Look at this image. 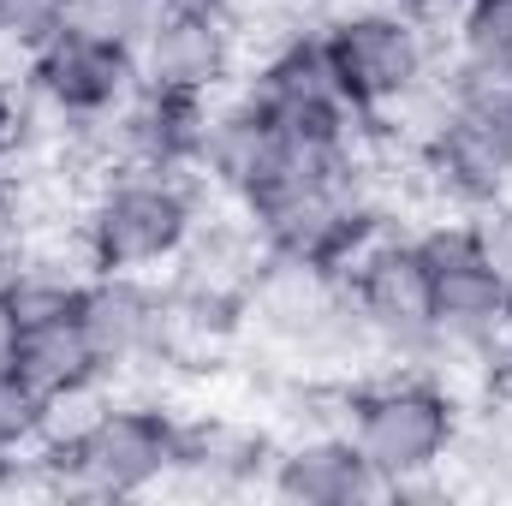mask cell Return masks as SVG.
Segmentation results:
<instances>
[{
    "label": "cell",
    "instance_id": "3957f363",
    "mask_svg": "<svg viewBox=\"0 0 512 506\" xmlns=\"http://www.w3.org/2000/svg\"><path fill=\"white\" fill-rule=\"evenodd\" d=\"M459 399L447 376L411 364V370H370L346 381V435L370 459V471L387 483L441 471L459 447Z\"/></svg>",
    "mask_w": 512,
    "mask_h": 506
},
{
    "label": "cell",
    "instance_id": "ac0fdd59",
    "mask_svg": "<svg viewBox=\"0 0 512 506\" xmlns=\"http://www.w3.org/2000/svg\"><path fill=\"white\" fill-rule=\"evenodd\" d=\"M48 435H54V405L12 364H0V453H30Z\"/></svg>",
    "mask_w": 512,
    "mask_h": 506
},
{
    "label": "cell",
    "instance_id": "44dd1931",
    "mask_svg": "<svg viewBox=\"0 0 512 506\" xmlns=\"http://www.w3.org/2000/svg\"><path fill=\"white\" fill-rule=\"evenodd\" d=\"M36 221H42V215H36V179H30L24 167L0 161V274L30 251V239L42 233Z\"/></svg>",
    "mask_w": 512,
    "mask_h": 506
},
{
    "label": "cell",
    "instance_id": "4fadbf2b",
    "mask_svg": "<svg viewBox=\"0 0 512 506\" xmlns=\"http://www.w3.org/2000/svg\"><path fill=\"white\" fill-rule=\"evenodd\" d=\"M262 483L286 506H358L387 495L382 477L370 471V459L358 453V441L346 429H304V435L280 441Z\"/></svg>",
    "mask_w": 512,
    "mask_h": 506
},
{
    "label": "cell",
    "instance_id": "d4e9b609",
    "mask_svg": "<svg viewBox=\"0 0 512 506\" xmlns=\"http://www.w3.org/2000/svg\"><path fill=\"white\" fill-rule=\"evenodd\" d=\"M24 149V90L0 72V161H18Z\"/></svg>",
    "mask_w": 512,
    "mask_h": 506
},
{
    "label": "cell",
    "instance_id": "ba28073f",
    "mask_svg": "<svg viewBox=\"0 0 512 506\" xmlns=\"http://www.w3.org/2000/svg\"><path fill=\"white\" fill-rule=\"evenodd\" d=\"M239 18L215 6H167L137 42V84L167 96H227L239 78Z\"/></svg>",
    "mask_w": 512,
    "mask_h": 506
},
{
    "label": "cell",
    "instance_id": "7402d4cb",
    "mask_svg": "<svg viewBox=\"0 0 512 506\" xmlns=\"http://www.w3.org/2000/svg\"><path fill=\"white\" fill-rule=\"evenodd\" d=\"M453 54L512 60V0H465L453 24Z\"/></svg>",
    "mask_w": 512,
    "mask_h": 506
},
{
    "label": "cell",
    "instance_id": "7c38bea8",
    "mask_svg": "<svg viewBox=\"0 0 512 506\" xmlns=\"http://www.w3.org/2000/svg\"><path fill=\"white\" fill-rule=\"evenodd\" d=\"M340 304H346L340 268H328L316 256H292V251H262L251 286H245L251 340H268L286 358H298Z\"/></svg>",
    "mask_w": 512,
    "mask_h": 506
},
{
    "label": "cell",
    "instance_id": "8fae6325",
    "mask_svg": "<svg viewBox=\"0 0 512 506\" xmlns=\"http://www.w3.org/2000/svg\"><path fill=\"white\" fill-rule=\"evenodd\" d=\"M18 84L60 120H102L137 96V48L54 30L18 60Z\"/></svg>",
    "mask_w": 512,
    "mask_h": 506
},
{
    "label": "cell",
    "instance_id": "8992f818",
    "mask_svg": "<svg viewBox=\"0 0 512 506\" xmlns=\"http://www.w3.org/2000/svg\"><path fill=\"white\" fill-rule=\"evenodd\" d=\"M358 316L370 322V334L387 346V358L399 364H423L441 358V328H435V298H429V262L417 233L387 227L364 251L340 268Z\"/></svg>",
    "mask_w": 512,
    "mask_h": 506
},
{
    "label": "cell",
    "instance_id": "2e32d148",
    "mask_svg": "<svg viewBox=\"0 0 512 506\" xmlns=\"http://www.w3.org/2000/svg\"><path fill=\"white\" fill-rule=\"evenodd\" d=\"M12 370L30 381L54 411H60V405H78V399H90V393H102V387H114V381L102 376L96 352L84 346L78 316H54V322H30V328H18Z\"/></svg>",
    "mask_w": 512,
    "mask_h": 506
},
{
    "label": "cell",
    "instance_id": "83f0119b",
    "mask_svg": "<svg viewBox=\"0 0 512 506\" xmlns=\"http://www.w3.org/2000/svg\"><path fill=\"white\" fill-rule=\"evenodd\" d=\"M507 328H512V304H507Z\"/></svg>",
    "mask_w": 512,
    "mask_h": 506
},
{
    "label": "cell",
    "instance_id": "5bb4252c",
    "mask_svg": "<svg viewBox=\"0 0 512 506\" xmlns=\"http://www.w3.org/2000/svg\"><path fill=\"white\" fill-rule=\"evenodd\" d=\"M72 316H78V334L96 352L102 376H137L149 364V340H155V274H90Z\"/></svg>",
    "mask_w": 512,
    "mask_h": 506
},
{
    "label": "cell",
    "instance_id": "7a4b0ae2",
    "mask_svg": "<svg viewBox=\"0 0 512 506\" xmlns=\"http://www.w3.org/2000/svg\"><path fill=\"white\" fill-rule=\"evenodd\" d=\"M215 197L197 173H108L84 191L78 245L96 274H167Z\"/></svg>",
    "mask_w": 512,
    "mask_h": 506
},
{
    "label": "cell",
    "instance_id": "52a82bcc",
    "mask_svg": "<svg viewBox=\"0 0 512 506\" xmlns=\"http://www.w3.org/2000/svg\"><path fill=\"white\" fill-rule=\"evenodd\" d=\"M251 340L245 292L203 286L191 274H155V340L149 370L161 381H203L239 364Z\"/></svg>",
    "mask_w": 512,
    "mask_h": 506
},
{
    "label": "cell",
    "instance_id": "e0dca14e",
    "mask_svg": "<svg viewBox=\"0 0 512 506\" xmlns=\"http://www.w3.org/2000/svg\"><path fill=\"white\" fill-rule=\"evenodd\" d=\"M441 96L453 114H471L483 126L512 131V60H477V54H453Z\"/></svg>",
    "mask_w": 512,
    "mask_h": 506
},
{
    "label": "cell",
    "instance_id": "4316f807",
    "mask_svg": "<svg viewBox=\"0 0 512 506\" xmlns=\"http://www.w3.org/2000/svg\"><path fill=\"white\" fill-rule=\"evenodd\" d=\"M167 6H215V12H233V0H167Z\"/></svg>",
    "mask_w": 512,
    "mask_h": 506
},
{
    "label": "cell",
    "instance_id": "cb8c5ba5",
    "mask_svg": "<svg viewBox=\"0 0 512 506\" xmlns=\"http://www.w3.org/2000/svg\"><path fill=\"white\" fill-rule=\"evenodd\" d=\"M382 6H393L405 24H417L423 36H453V24H459V12H465V0H382Z\"/></svg>",
    "mask_w": 512,
    "mask_h": 506
},
{
    "label": "cell",
    "instance_id": "277c9868",
    "mask_svg": "<svg viewBox=\"0 0 512 506\" xmlns=\"http://www.w3.org/2000/svg\"><path fill=\"white\" fill-rule=\"evenodd\" d=\"M322 48L334 66L340 96L364 114L387 120L405 114L417 96H429V72H435V36H423L417 24H405L382 0H352L334 6L322 18Z\"/></svg>",
    "mask_w": 512,
    "mask_h": 506
},
{
    "label": "cell",
    "instance_id": "ffe728a7",
    "mask_svg": "<svg viewBox=\"0 0 512 506\" xmlns=\"http://www.w3.org/2000/svg\"><path fill=\"white\" fill-rule=\"evenodd\" d=\"M453 221H459L465 245L477 251V262H483V268H489V274L512 292V197L471 203V209H459Z\"/></svg>",
    "mask_w": 512,
    "mask_h": 506
},
{
    "label": "cell",
    "instance_id": "d6986e66",
    "mask_svg": "<svg viewBox=\"0 0 512 506\" xmlns=\"http://www.w3.org/2000/svg\"><path fill=\"white\" fill-rule=\"evenodd\" d=\"M155 12H161V0H72L60 30H78V36H96V42L137 48V42L149 36Z\"/></svg>",
    "mask_w": 512,
    "mask_h": 506
},
{
    "label": "cell",
    "instance_id": "6da1fadb",
    "mask_svg": "<svg viewBox=\"0 0 512 506\" xmlns=\"http://www.w3.org/2000/svg\"><path fill=\"white\" fill-rule=\"evenodd\" d=\"M48 459L60 495H90V501L149 495L179 471V411L155 393H131V399L102 393L84 417L48 435Z\"/></svg>",
    "mask_w": 512,
    "mask_h": 506
},
{
    "label": "cell",
    "instance_id": "30bf717a",
    "mask_svg": "<svg viewBox=\"0 0 512 506\" xmlns=\"http://www.w3.org/2000/svg\"><path fill=\"white\" fill-rule=\"evenodd\" d=\"M405 167H411V185L423 197H435V203H447L459 215L471 203L512 197V131L441 108L429 126L411 137Z\"/></svg>",
    "mask_w": 512,
    "mask_h": 506
},
{
    "label": "cell",
    "instance_id": "484cf974",
    "mask_svg": "<svg viewBox=\"0 0 512 506\" xmlns=\"http://www.w3.org/2000/svg\"><path fill=\"white\" fill-rule=\"evenodd\" d=\"M12 346H18V316H12V304L0 292V364H12Z\"/></svg>",
    "mask_w": 512,
    "mask_h": 506
},
{
    "label": "cell",
    "instance_id": "9c48e42d",
    "mask_svg": "<svg viewBox=\"0 0 512 506\" xmlns=\"http://www.w3.org/2000/svg\"><path fill=\"white\" fill-rule=\"evenodd\" d=\"M417 245H423V262H429V298H435V328H441L447 352H471V358L495 364V352L507 340L512 292L477 262L459 221L423 227Z\"/></svg>",
    "mask_w": 512,
    "mask_h": 506
},
{
    "label": "cell",
    "instance_id": "9a60e30c",
    "mask_svg": "<svg viewBox=\"0 0 512 506\" xmlns=\"http://www.w3.org/2000/svg\"><path fill=\"white\" fill-rule=\"evenodd\" d=\"M280 435L262 417L239 411H203V417H179V471L185 483L203 489H245L256 477H268Z\"/></svg>",
    "mask_w": 512,
    "mask_h": 506
},
{
    "label": "cell",
    "instance_id": "5b68a950",
    "mask_svg": "<svg viewBox=\"0 0 512 506\" xmlns=\"http://www.w3.org/2000/svg\"><path fill=\"white\" fill-rule=\"evenodd\" d=\"M262 114H274L280 126L304 143H358L364 137V114L340 96L328 48H322V24H286L274 30V42L256 54L251 78H245Z\"/></svg>",
    "mask_w": 512,
    "mask_h": 506
},
{
    "label": "cell",
    "instance_id": "603a6c76",
    "mask_svg": "<svg viewBox=\"0 0 512 506\" xmlns=\"http://www.w3.org/2000/svg\"><path fill=\"white\" fill-rule=\"evenodd\" d=\"M66 6L72 0H0V48L24 60L66 24Z\"/></svg>",
    "mask_w": 512,
    "mask_h": 506
}]
</instances>
